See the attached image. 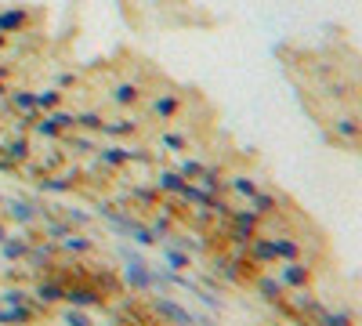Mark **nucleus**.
<instances>
[{"label": "nucleus", "instance_id": "nucleus-14", "mask_svg": "<svg viewBox=\"0 0 362 326\" xmlns=\"http://www.w3.org/2000/svg\"><path fill=\"white\" fill-rule=\"evenodd\" d=\"M221 189H228L239 199H250L257 192V182H254V177H247V174H225L221 177Z\"/></svg>", "mask_w": 362, "mask_h": 326}, {"label": "nucleus", "instance_id": "nucleus-25", "mask_svg": "<svg viewBox=\"0 0 362 326\" xmlns=\"http://www.w3.org/2000/svg\"><path fill=\"white\" fill-rule=\"evenodd\" d=\"M62 319H69V322H87V315L80 312V308H66V312H58Z\"/></svg>", "mask_w": 362, "mask_h": 326}, {"label": "nucleus", "instance_id": "nucleus-24", "mask_svg": "<svg viewBox=\"0 0 362 326\" xmlns=\"http://www.w3.org/2000/svg\"><path fill=\"white\" fill-rule=\"evenodd\" d=\"M167 261L174 264V269H189V254H181V250H174V247H167Z\"/></svg>", "mask_w": 362, "mask_h": 326}, {"label": "nucleus", "instance_id": "nucleus-27", "mask_svg": "<svg viewBox=\"0 0 362 326\" xmlns=\"http://www.w3.org/2000/svg\"><path fill=\"white\" fill-rule=\"evenodd\" d=\"M8 44H11V37H4V33H0V58L8 54Z\"/></svg>", "mask_w": 362, "mask_h": 326}, {"label": "nucleus", "instance_id": "nucleus-6", "mask_svg": "<svg viewBox=\"0 0 362 326\" xmlns=\"http://www.w3.org/2000/svg\"><path fill=\"white\" fill-rule=\"evenodd\" d=\"M4 218H11L15 225L22 228H37L47 211H44V203H22V199H4Z\"/></svg>", "mask_w": 362, "mask_h": 326}, {"label": "nucleus", "instance_id": "nucleus-3", "mask_svg": "<svg viewBox=\"0 0 362 326\" xmlns=\"http://www.w3.org/2000/svg\"><path fill=\"white\" fill-rule=\"evenodd\" d=\"M105 95H109V105H112V109L131 112V109H138V105L145 102V80H138V76H131V80H116Z\"/></svg>", "mask_w": 362, "mask_h": 326}, {"label": "nucleus", "instance_id": "nucleus-4", "mask_svg": "<svg viewBox=\"0 0 362 326\" xmlns=\"http://www.w3.org/2000/svg\"><path fill=\"white\" fill-rule=\"evenodd\" d=\"M90 163H95L98 170H105V174H119L124 167L134 163V145H124V141L119 145H98Z\"/></svg>", "mask_w": 362, "mask_h": 326}, {"label": "nucleus", "instance_id": "nucleus-16", "mask_svg": "<svg viewBox=\"0 0 362 326\" xmlns=\"http://www.w3.org/2000/svg\"><path fill=\"white\" fill-rule=\"evenodd\" d=\"M247 250H250V261L254 264H272V261H276V247H272V240H264L261 232L247 243Z\"/></svg>", "mask_w": 362, "mask_h": 326}, {"label": "nucleus", "instance_id": "nucleus-5", "mask_svg": "<svg viewBox=\"0 0 362 326\" xmlns=\"http://www.w3.org/2000/svg\"><path fill=\"white\" fill-rule=\"evenodd\" d=\"M225 218H228L225 235H228L232 243H250L254 235H257V228H261V218H257L254 211H243V206H235V211H228Z\"/></svg>", "mask_w": 362, "mask_h": 326}, {"label": "nucleus", "instance_id": "nucleus-12", "mask_svg": "<svg viewBox=\"0 0 362 326\" xmlns=\"http://www.w3.org/2000/svg\"><path fill=\"white\" fill-rule=\"evenodd\" d=\"M153 185L160 189V196H181V189L189 185V177L181 174V170H174V167H167V170H160L153 177Z\"/></svg>", "mask_w": 362, "mask_h": 326}, {"label": "nucleus", "instance_id": "nucleus-10", "mask_svg": "<svg viewBox=\"0 0 362 326\" xmlns=\"http://www.w3.org/2000/svg\"><path fill=\"white\" fill-rule=\"evenodd\" d=\"M192 131L189 127H167V131H160V138H156V145L163 153H170V156H181V153H192Z\"/></svg>", "mask_w": 362, "mask_h": 326}, {"label": "nucleus", "instance_id": "nucleus-26", "mask_svg": "<svg viewBox=\"0 0 362 326\" xmlns=\"http://www.w3.org/2000/svg\"><path fill=\"white\" fill-rule=\"evenodd\" d=\"M337 127H341V134H358V124H351V120H337Z\"/></svg>", "mask_w": 362, "mask_h": 326}, {"label": "nucleus", "instance_id": "nucleus-9", "mask_svg": "<svg viewBox=\"0 0 362 326\" xmlns=\"http://www.w3.org/2000/svg\"><path fill=\"white\" fill-rule=\"evenodd\" d=\"M141 127H145V120L141 116H105V124H102V134L105 138H116V141H127V138H138L141 134Z\"/></svg>", "mask_w": 362, "mask_h": 326}, {"label": "nucleus", "instance_id": "nucleus-19", "mask_svg": "<svg viewBox=\"0 0 362 326\" xmlns=\"http://www.w3.org/2000/svg\"><path fill=\"white\" fill-rule=\"evenodd\" d=\"M272 247H276V261H293L300 257V243L290 235H272Z\"/></svg>", "mask_w": 362, "mask_h": 326}, {"label": "nucleus", "instance_id": "nucleus-2", "mask_svg": "<svg viewBox=\"0 0 362 326\" xmlns=\"http://www.w3.org/2000/svg\"><path fill=\"white\" fill-rule=\"evenodd\" d=\"M76 127V109H69L66 102L51 109V112H40L37 124H33V138H44V141H62L69 131Z\"/></svg>", "mask_w": 362, "mask_h": 326}, {"label": "nucleus", "instance_id": "nucleus-11", "mask_svg": "<svg viewBox=\"0 0 362 326\" xmlns=\"http://www.w3.org/2000/svg\"><path fill=\"white\" fill-rule=\"evenodd\" d=\"M58 250L73 254V257H87V254H95V240H90V235H83V232H76V228H69L62 240H58Z\"/></svg>", "mask_w": 362, "mask_h": 326}, {"label": "nucleus", "instance_id": "nucleus-20", "mask_svg": "<svg viewBox=\"0 0 362 326\" xmlns=\"http://www.w3.org/2000/svg\"><path fill=\"white\" fill-rule=\"evenodd\" d=\"M206 167V160H192L189 153H181V156H174V170H181V174H185L189 177V182H196V177H199V170Z\"/></svg>", "mask_w": 362, "mask_h": 326}, {"label": "nucleus", "instance_id": "nucleus-17", "mask_svg": "<svg viewBox=\"0 0 362 326\" xmlns=\"http://www.w3.org/2000/svg\"><path fill=\"white\" fill-rule=\"evenodd\" d=\"M127 196H131L134 206H148V211H153V206L160 203V189H156V185H131Z\"/></svg>", "mask_w": 362, "mask_h": 326}, {"label": "nucleus", "instance_id": "nucleus-1", "mask_svg": "<svg viewBox=\"0 0 362 326\" xmlns=\"http://www.w3.org/2000/svg\"><path fill=\"white\" fill-rule=\"evenodd\" d=\"M181 105H185V98H181V91H174V87L145 95V102H141L145 120H153V124H160V127H167V124L177 120V116H181Z\"/></svg>", "mask_w": 362, "mask_h": 326}, {"label": "nucleus", "instance_id": "nucleus-23", "mask_svg": "<svg viewBox=\"0 0 362 326\" xmlns=\"http://www.w3.org/2000/svg\"><path fill=\"white\" fill-rule=\"evenodd\" d=\"M257 286H261V293H264L268 301H279V293H283V286H279V283H272V279H261Z\"/></svg>", "mask_w": 362, "mask_h": 326}, {"label": "nucleus", "instance_id": "nucleus-15", "mask_svg": "<svg viewBox=\"0 0 362 326\" xmlns=\"http://www.w3.org/2000/svg\"><path fill=\"white\" fill-rule=\"evenodd\" d=\"M102 124H105V112H102L98 105H83V109H76V127H80V131L102 134Z\"/></svg>", "mask_w": 362, "mask_h": 326}, {"label": "nucleus", "instance_id": "nucleus-13", "mask_svg": "<svg viewBox=\"0 0 362 326\" xmlns=\"http://www.w3.org/2000/svg\"><path fill=\"white\" fill-rule=\"evenodd\" d=\"M279 279H283V286H297V290H305V286H308V279H312V272H308V264H300V261L293 257V261H286L283 269H279Z\"/></svg>", "mask_w": 362, "mask_h": 326}, {"label": "nucleus", "instance_id": "nucleus-22", "mask_svg": "<svg viewBox=\"0 0 362 326\" xmlns=\"http://www.w3.org/2000/svg\"><path fill=\"white\" fill-rule=\"evenodd\" d=\"M156 312H160V315H167V319H181V322H189V312H181V308H174V305H167V301H160V305H156Z\"/></svg>", "mask_w": 362, "mask_h": 326}, {"label": "nucleus", "instance_id": "nucleus-18", "mask_svg": "<svg viewBox=\"0 0 362 326\" xmlns=\"http://www.w3.org/2000/svg\"><path fill=\"white\" fill-rule=\"evenodd\" d=\"M66 102V91L62 87H40L37 91V112H51Z\"/></svg>", "mask_w": 362, "mask_h": 326}, {"label": "nucleus", "instance_id": "nucleus-8", "mask_svg": "<svg viewBox=\"0 0 362 326\" xmlns=\"http://www.w3.org/2000/svg\"><path fill=\"white\" fill-rule=\"evenodd\" d=\"M29 22H33V11H29V8H18V4H4V8H0V33H4V37H25Z\"/></svg>", "mask_w": 362, "mask_h": 326}, {"label": "nucleus", "instance_id": "nucleus-21", "mask_svg": "<svg viewBox=\"0 0 362 326\" xmlns=\"http://www.w3.org/2000/svg\"><path fill=\"white\" fill-rule=\"evenodd\" d=\"M0 301H8V305H15V308H22V305H33V298L22 290V286H0Z\"/></svg>", "mask_w": 362, "mask_h": 326}, {"label": "nucleus", "instance_id": "nucleus-7", "mask_svg": "<svg viewBox=\"0 0 362 326\" xmlns=\"http://www.w3.org/2000/svg\"><path fill=\"white\" fill-rule=\"evenodd\" d=\"M0 112H8V116L37 112V91H33V87H22V83H11L8 95L0 98Z\"/></svg>", "mask_w": 362, "mask_h": 326}]
</instances>
